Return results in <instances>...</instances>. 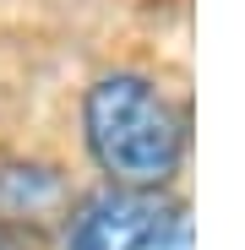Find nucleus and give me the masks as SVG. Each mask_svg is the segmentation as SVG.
Returning <instances> with one entry per match:
<instances>
[{"mask_svg":"<svg viewBox=\"0 0 245 250\" xmlns=\"http://www.w3.org/2000/svg\"><path fill=\"white\" fill-rule=\"evenodd\" d=\"M82 147L93 169L114 190H153L163 196L185 169L191 125L185 109L158 87L147 71H104L82 93Z\"/></svg>","mask_w":245,"mask_h":250,"instance_id":"obj_1","label":"nucleus"},{"mask_svg":"<svg viewBox=\"0 0 245 250\" xmlns=\"http://www.w3.org/2000/svg\"><path fill=\"white\" fill-rule=\"evenodd\" d=\"M66 250H191V218L163 190H93L66 212Z\"/></svg>","mask_w":245,"mask_h":250,"instance_id":"obj_2","label":"nucleus"},{"mask_svg":"<svg viewBox=\"0 0 245 250\" xmlns=\"http://www.w3.org/2000/svg\"><path fill=\"white\" fill-rule=\"evenodd\" d=\"M0 250H27V245H17V239H11L6 229H0Z\"/></svg>","mask_w":245,"mask_h":250,"instance_id":"obj_3","label":"nucleus"}]
</instances>
